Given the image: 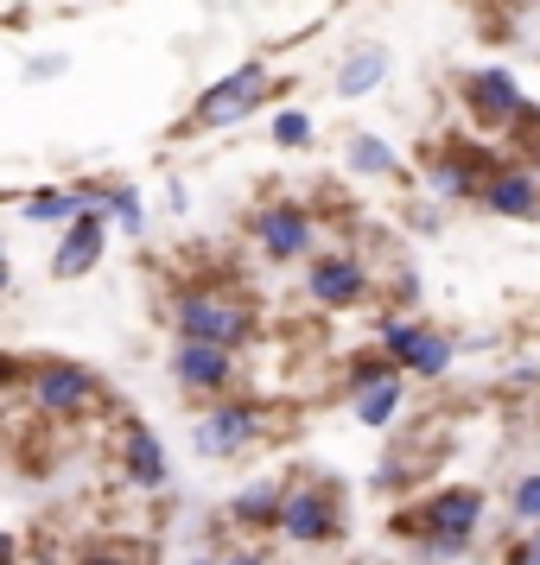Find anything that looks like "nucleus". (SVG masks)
<instances>
[{"instance_id":"f257e3e1","label":"nucleus","mask_w":540,"mask_h":565,"mask_svg":"<svg viewBox=\"0 0 540 565\" xmlns=\"http://www.w3.org/2000/svg\"><path fill=\"white\" fill-rule=\"evenodd\" d=\"M477 521H484V495L477 489H438L413 514H394V534L420 540L426 559H458L470 546V534H477Z\"/></svg>"},{"instance_id":"f03ea898","label":"nucleus","mask_w":540,"mask_h":565,"mask_svg":"<svg viewBox=\"0 0 540 565\" xmlns=\"http://www.w3.org/2000/svg\"><path fill=\"white\" fill-rule=\"evenodd\" d=\"M32 401L39 413H52V419H83V413L108 407V387L83 369V362H32Z\"/></svg>"},{"instance_id":"7ed1b4c3","label":"nucleus","mask_w":540,"mask_h":565,"mask_svg":"<svg viewBox=\"0 0 540 565\" xmlns=\"http://www.w3.org/2000/svg\"><path fill=\"white\" fill-rule=\"evenodd\" d=\"M267 89H274V77H267L261 64H242V71H230L223 83H210L204 96H198L191 128H235V121H248V115L267 103Z\"/></svg>"},{"instance_id":"20e7f679","label":"nucleus","mask_w":540,"mask_h":565,"mask_svg":"<svg viewBox=\"0 0 540 565\" xmlns=\"http://www.w3.org/2000/svg\"><path fill=\"white\" fill-rule=\"evenodd\" d=\"M179 331H184V343H216V350H235V343H248L255 318H248V306H235V299H216V292H184V299H179Z\"/></svg>"},{"instance_id":"39448f33","label":"nucleus","mask_w":540,"mask_h":565,"mask_svg":"<svg viewBox=\"0 0 540 565\" xmlns=\"http://www.w3.org/2000/svg\"><path fill=\"white\" fill-rule=\"evenodd\" d=\"M343 514H337V489L331 483H286V509H280V534L286 540H306V546H325L337 540Z\"/></svg>"},{"instance_id":"423d86ee","label":"nucleus","mask_w":540,"mask_h":565,"mask_svg":"<svg viewBox=\"0 0 540 565\" xmlns=\"http://www.w3.org/2000/svg\"><path fill=\"white\" fill-rule=\"evenodd\" d=\"M255 433H261V413L248 407V401H223V407H210L204 419H198L191 445H198V458H235Z\"/></svg>"},{"instance_id":"0eeeda50","label":"nucleus","mask_w":540,"mask_h":565,"mask_svg":"<svg viewBox=\"0 0 540 565\" xmlns=\"http://www.w3.org/2000/svg\"><path fill=\"white\" fill-rule=\"evenodd\" d=\"M103 242H108V204H89L64 230V242H57V255H52V274L57 280H83L96 260H103Z\"/></svg>"},{"instance_id":"6e6552de","label":"nucleus","mask_w":540,"mask_h":565,"mask_svg":"<svg viewBox=\"0 0 540 565\" xmlns=\"http://www.w3.org/2000/svg\"><path fill=\"white\" fill-rule=\"evenodd\" d=\"M382 350L401 362L407 375H426V382L452 369V343L438 331H426V324H382Z\"/></svg>"},{"instance_id":"1a4fd4ad","label":"nucleus","mask_w":540,"mask_h":565,"mask_svg":"<svg viewBox=\"0 0 540 565\" xmlns=\"http://www.w3.org/2000/svg\"><path fill=\"white\" fill-rule=\"evenodd\" d=\"M464 103H470V115H477L484 128H509L515 115H528L521 83H515L509 71H470V77H464Z\"/></svg>"},{"instance_id":"9d476101","label":"nucleus","mask_w":540,"mask_h":565,"mask_svg":"<svg viewBox=\"0 0 540 565\" xmlns=\"http://www.w3.org/2000/svg\"><path fill=\"white\" fill-rule=\"evenodd\" d=\"M121 470H128V483H140V489H166V477H172L159 438L147 433L140 419H121Z\"/></svg>"},{"instance_id":"9b49d317","label":"nucleus","mask_w":540,"mask_h":565,"mask_svg":"<svg viewBox=\"0 0 540 565\" xmlns=\"http://www.w3.org/2000/svg\"><path fill=\"white\" fill-rule=\"evenodd\" d=\"M255 235H261V248L274 260H293V255H306L311 248V216L306 210H293V204H274V210H261L255 216Z\"/></svg>"},{"instance_id":"f8f14e48","label":"nucleus","mask_w":540,"mask_h":565,"mask_svg":"<svg viewBox=\"0 0 540 565\" xmlns=\"http://www.w3.org/2000/svg\"><path fill=\"white\" fill-rule=\"evenodd\" d=\"M362 267L357 260H343V255H325V260H311V274H306V292L318 299V306H357L362 299Z\"/></svg>"},{"instance_id":"ddd939ff","label":"nucleus","mask_w":540,"mask_h":565,"mask_svg":"<svg viewBox=\"0 0 540 565\" xmlns=\"http://www.w3.org/2000/svg\"><path fill=\"white\" fill-rule=\"evenodd\" d=\"M484 204L496 210V216H534L540 210V179L528 172V166H502L496 179H489V191H484Z\"/></svg>"},{"instance_id":"4468645a","label":"nucleus","mask_w":540,"mask_h":565,"mask_svg":"<svg viewBox=\"0 0 540 565\" xmlns=\"http://www.w3.org/2000/svg\"><path fill=\"white\" fill-rule=\"evenodd\" d=\"M184 387H230V350H216V343H179V356H172Z\"/></svg>"},{"instance_id":"2eb2a0df","label":"nucleus","mask_w":540,"mask_h":565,"mask_svg":"<svg viewBox=\"0 0 540 565\" xmlns=\"http://www.w3.org/2000/svg\"><path fill=\"white\" fill-rule=\"evenodd\" d=\"M280 509H286V483L261 477V483H248L230 502V521L235 527H280Z\"/></svg>"},{"instance_id":"dca6fc26","label":"nucleus","mask_w":540,"mask_h":565,"mask_svg":"<svg viewBox=\"0 0 540 565\" xmlns=\"http://www.w3.org/2000/svg\"><path fill=\"white\" fill-rule=\"evenodd\" d=\"M20 210H27V223H77L89 210V198L83 191H32Z\"/></svg>"},{"instance_id":"f3484780","label":"nucleus","mask_w":540,"mask_h":565,"mask_svg":"<svg viewBox=\"0 0 540 565\" xmlns=\"http://www.w3.org/2000/svg\"><path fill=\"white\" fill-rule=\"evenodd\" d=\"M382 71H388V57L369 45V52H350L343 57V71H337V96H369L375 83H382Z\"/></svg>"},{"instance_id":"a211bd4d","label":"nucleus","mask_w":540,"mask_h":565,"mask_svg":"<svg viewBox=\"0 0 540 565\" xmlns=\"http://www.w3.org/2000/svg\"><path fill=\"white\" fill-rule=\"evenodd\" d=\"M401 394H407V375L362 387V394H357V419H362V426H388V419H394V407H401Z\"/></svg>"},{"instance_id":"6ab92c4d","label":"nucleus","mask_w":540,"mask_h":565,"mask_svg":"<svg viewBox=\"0 0 540 565\" xmlns=\"http://www.w3.org/2000/svg\"><path fill=\"white\" fill-rule=\"evenodd\" d=\"M350 172H362V179H394L401 159L388 153L375 134H350Z\"/></svg>"},{"instance_id":"aec40b11","label":"nucleus","mask_w":540,"mask_h":565,"mask_svg":"<svg viewBox=\"0 0 540 565\" xmlns=\"http://www.w3.org/2000/svg\"><path fill=\"white\" fill-rule=\"evenodd\" d=\"M274 140H280V147H306V140H311V121L299 115V108H286V115H274Z\"/></svg>"},{"instance_id":"412c9836","label":"nucleus","mask_w":540,"mask_h":565,"mask_svg":"<svg viewBox=\"0 0 540 565\" xmlns=\"http://www.w3.org/2000/svg\"><path fill=\"white\" fill-rule=\"evenodd\" d=\"M509 509L521 514V521H534V527H540V477H521V483H515Z\"/></svg>"},{"instance_id":"4be33fe9","label":"nucleus","mask_w":540,"mask_h":565,"mask_svg":"<svg viewBox=\"0 0 540 565\" xmlns=\"http://www.w3.org/2000/svg\"><path fill=\"white\" fill-rule=\"evenodd\" d=\"M83 565H147V559H140V553H89Z\"/></svg>"},{"instance_id":"5701e85b","label":"nucleus","mask_w":540,"mask_h":565,"mask_svg":"<svg viewBox=\"0 0 540 565\" xmlns=\"http://www.w3.org/2000/svg\"><path fill=\"white\" fill-rule=\"evenodd\" d=\"M502 565H534V546H528V540H515V546H509V559H502Z\"/></svg>"},{"instance_id":"b1692460","label":"nucleus","mask_w":540,"mask_h":565,"mask_svg":"<svg viewBox=\"0 0 540 565\" xmlns=\"http://www.w3.org/2000/svg\"><path fill=\"white\" fill-rule=\"evenodd\" d=\"M223 565H267L261 553H235V559H223Z\"/></svg>"},{"instance_id":"393cba45","label":"nucleus","mask_w":540,"mask_h":565,"mask_svg":"<svg viewBox=\"0 0 540 565\" xmlns=\"http://www.w3.org/2000/svg\"><path fill=\"white\" fill-rule=\"evenodd\" d=\"M528 546H534V565H540V527H534V540H528Z\"/></svg>"},{"instance_id":"a878e982","label":"nucleus","mask_w":540,"mask_h":565,"mask_svg":"<svg viewBox=\"0 0 540 565\" xmlns=\"http://www.w3.org/2000/svg\"><path fill=\"white\" fill-rule=\"evenodd\" d=\"M191 565H223V559H191Z\"/></svg>"},{"instance_id":"bb28decb","label":"nucleus","mask_w":540,"mask_h":565,"mask_svg":"<svg viewBox=\"0 0 540 565\" xmlns=\"http://www.w3.org/2000/svg\"><path fill=\"white\" fill-rule=\"evenodd\" d=\"M534 172H540V166H534Z\"/></svg>"}]
</instances>
